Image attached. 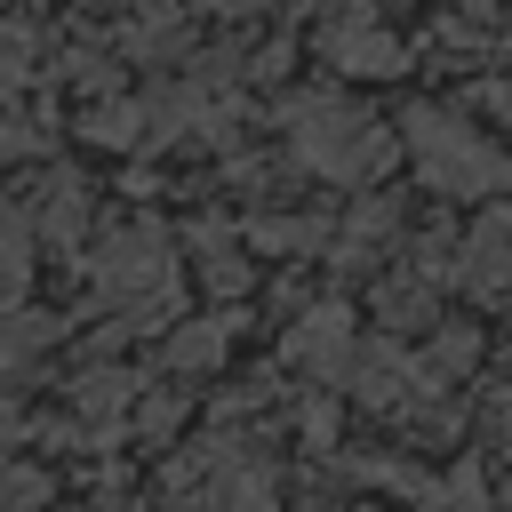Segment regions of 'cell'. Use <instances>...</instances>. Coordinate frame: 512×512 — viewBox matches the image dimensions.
I'll return each mask as SVG.
<instances>
[{"mask_svg": "<svg viewBox=\"0 0 512 512\" xmlns=\"http://www.w3.org/2000/svg\"><path fill=\"white\" fill-rule=\"evenodd\" d=\"M88 296H96V312H104L112 328H128V336L176 328V312H184V256H176V240H168L152 216L112 224V232L88 248Z\"/></svg>", "mask_w": 512, "mask_h": 512, "instance_id": "6da1fadb", "label": "cell"}, {"mask_svg": "<svg viewBox=\"0 0 512 512\" xmlns=\"http://www.w3.org/2000/svg\"><path fill=\"white\" fill-rule=\"evenodd\" d=\"M280 136H288V160H296L304 176L344 184V192L376 184V176L392 168V152H400L392 128H384L368 104H344V96H328V88L288 96V104H280Z\"/></svg>", "mask_w": 512, "mask_h": 512, "instance_id": "7a4b0ae2", "label": "cell"}, {"mask_svg": "<svg viewBox=\"0 0 512 512\" xmlns=\"http://www.w3.org/2000/svg\"><path fill=\"white\" fill-rule=\"evenodd\" d=\"M152 512H272V464L240 432H216L168 464Z\"/></svg>", "mask_w": 512, "mask_h": 512, "instance_id": "3957f363", "label": "cell"}, {"mask_svg": "<svg viewBox=\"0 0 512 512\" xmlns=\"http://www.w3.org/2000/svg\"><path fill=\"white\" fill-rule=\"evenodd\" d=\"M408 152H416L424 192H440V200H496L512 184V160L472 120H456L448 104H416L408 112Z\"/></svg>", "mask_w": 512, "mask_h": 512, "instance_id": "277c9868", "label": "cell"}, {"mask_svg": "<svg viewBox=\"0 0 512 512\" xmlns=\"http://www.w3.org/2000/svg\"><path fill=\"white\" fill-rule=\"evenodd\" d=\"M456 280L480 304H512V200H480L472 232L456 240Z\"/></svg>", "mask_w": 512, "mask_h": 512, "instance_id": "5b68a950", "label": "cell"}, {"mask_svg": "<svg viewBox=\"0 0 512 512\" xmlns=\"http://www.w3.org/2000/svg\"><path fill=\"white\" fill-rule=\"evenodd\" d=\"M320 48H328V64L336 72H360V80H384V72H400L408 56H400V40L376 24V0H336L328 8V24H320Z\"/></svg>", "mask_w": 512, "mask_h": 512, "instance_id": "8992f818", "label": "cell"}, {"mask_svg": "<svg viewBox=\"0 0 512 512\" xmlns=\"http://www.w3.org/2000/svg\"><path fill=\"white\" fill-rule=\"evenodd\" d=\"M280 352H288V368H304L312 384H352V360H360L352 312H344V304H312L304 320H288Z\"/></svg>", "mask_w": 512, "mask_h": 512, "instance_id": "52a82bcc", "label": "cell"}, {"mask_svg": "<svg viewBox=\"0 0 512 512\" xmlns=\"http://www.w3.org/2000/svg\"><path fill=\"white\" fill-rule=\"evenodd\" d=\"M88 184L72 176V168H48L32 192H24V216H32V232L48 240V248H80L88 240Z\"/></svg>", "mask_w": 512, "mask_h": 512, "instance_id": "ba28073f", "label": "cell"}, {"mask_svg": "<svg viewBox=\"0 0 512 512\" xmlns=\"http://www.w3.org/2000/svg\"><path fill=\"white\" fill-rule=\"evenodd\" d=\"M232 360V312H208V320H176L160 336V368L168 376H216Z\"/></svg>", "mask_w": 512, "mask_h": 512, "instance_id": "9c48e42d", "label": "cell"}, {"mask_svg": "<svg viewBox=\"0 0 512 512\" xmlns=\"http://www.w3.org/2000/svg\"><path fill=\"white\" fill-rule=\"evenodd\" d=\"M136 400H144V384H136L128 368H112V360H88V368L72 376V416H80V424H104V432H112V424L136 416Z\"/></svg>", "mask_w": 512, "mask_h": 512, "instance_id": "30bf717a", "label": "cell"}, {"mask_svg": "<svg viewBox=\"0 0 512 512\" xmlns=\"http://www.w3.org/2000/svg\"><path fill=\"white\" fill-rule=\"evenodd\" d=\"M392 232H400V200H384V192H352V216L336 224V264H344V272L376 264Z\"/></svg>", "mask_w": 512, "mask_h": 512, "instance_id": "8fae6325", "label": "cell"}, {"mask_svg": "<svg viewBox=\"0 0 512 512\" xmlns=\"http://www.w3.org/2000/svg\"><path fill=\"white\" fill-rule=\"evenodd\" d=\"M192 272L216 288V296H248V256H240V232L232 224H216V216H200L192 224Z\"/></svg>", "mask_w": 512, "mask_h": 512, "instance_id": "7c38bea8", "label": "cell"}, {"mask_svg": "<svg viewBox=\"0 0 512 512\" xmlns=\"http://www.w3.org/2000/svg\"><path fill=\"white\" fill-rule=\"evenodd\" d=\"M32 248H40V232H32L24 200L0 192V312L24 304V288H32Z\"/></svg>", "mask_w": 512, "mask_h": 512, "instance_id": "4fadbf2b", "label": "cell"}, {"mask_svg": "<svg viewBox=\"0 0 512 512\" xmlns=\"http://www.w3.org/2000/svg\"><path fill=\"white\" fill-rule=\"evenodd\" d=\"M56 336H64V320L56 312H0V376H32L48 352H56Z\"/></svg>", "mask_w": 512, "mask_h": 512, "instance_id": "5bb4252c", "label": "cell"}, {"mask_svg": "<svg viewBox=\"0 0 512 512\" xmlns=\"http://www.w3.org/2000/svg\"><path fill=\"white\" fill-rule=\"evenodd\" d=\"M376 312H384V328H432L440 320V288L424 272H400V280L376 288Z\"/></svg>", "mask_w": 512, "mask_h": 512, "instance_id": "9a60e30c", "label": "cell"}, {"mask_svg": "<svg viewBox=\"0 0 512 512\" xmlns=\"http://www.w3.org/2000/svg\"><path fill=\"white\" fill-rule=\"evenodd\" d=\"M248 240H256V248H272V256H312V248L328 240V224H320V216H256V224H248Z\"/></svg>", "mask_w": 512, "mask_h": 512, "instance_id": "2e32d148", "label": "cell"}, {"mask_svg": "<svg viewBox=\"0 0 512 512\" xmlns=\"http://www.w3.org/2000/svg\"><path fill=\"white\" fill-rule=\"evenodd\" d=\"M32 64H40V32L24 16H0V96H16L32 80Z\"/></svg>", "mask_w": 512, "mask_h": 512, "instance_id": "e0dca14e", "label": "cell"}, {"mask_svg": "<svg viewBox=\"0 0 512 512\" xmlns=\"http://www.w3.org/2000/svg\"><path fill=\"white\" fill-rule=\"evenodd\" d=\"M144 128H152V120H144L136 104H88V128H80V136H88V144H104V152H128Z\"/></svg>", "mask_w": 512, "mask_h": 512, "instance_id": "ac0fdd59", "label": "cell"}, {"mask_svg": "<svg viewBox=\"0 0 512 512\" xmlns=\"http://www.w3.org/2000/svg\"><path fill=\"white\" fill-rule=\"evenodd\" d=\"M40 504H48V472L0 464V512H40Z\"/></svg>", "mask_w": 512, "mask_h": 512, "instance_id": "d6986e66", "label": "cell"}, {"mask_svg": "<svg viewBox=\"0 0 512 512\" xmlns=\"http://www.w3.org/2000/svg\"><path fill=\"white\" fill-rule=\"evenodd\" d=\"M40 144H48L40 120H8V128H0V152H8V160H16V152H40Z\"/></svg>", "mask_w": 512, "mask_h": 512, "instance_id": "ffe728a7", "label": "cell"}, {"mask_svg": "<svg viewBox=\"0 0 512 512\" xmlns=\"http://www.w3.org/2000/svg\"><path fill=\"white\" fill-rule=\"evenodd\" d=\"M480 104H488V112H496V120L512 128V88H480Z\"/></svg>", "mask_w": 512, "mask_h": 512, "instance_id": "44dd1931", "label": "cell"}]
</instances>
